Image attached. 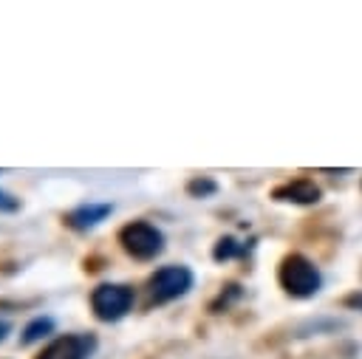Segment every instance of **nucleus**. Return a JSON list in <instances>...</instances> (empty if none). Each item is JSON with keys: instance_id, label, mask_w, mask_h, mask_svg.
Listing matches in <instances>:
<instances>
[{"instance_id": "39448f33", "label": "nucleus", "mask_w": 362, "mask_h": 359, "mask_svg": "<svg viewBox=\"0 0 362 359\" xmlns=\"http://www.w3.org/2000/svg\"><path fill=\"white\" fill-rule=\"evenodd\" d=\"M96 351L93 334H62L51 339L37 359H90Z\"/></svg>"}, {"instance_id": "9d476101", "label": "nucleus", "mask_w": 362, "mask_h": 359, "mask_svg": "<svg viewBox=\"0 0 362 359\" xmlns=\"http://www.w3.org/2000/svg\"><path fill=\"white\" fill-rule=\"evenodd\" d=\"M187 189H189V195H212L218 187H215V181H209V178H195V181H189L187 184Z\"/></svg>"}, {"instance_id": "20e7f679", "label": "nucleus", "mask_w": 362, "mask_h": 359, "mask_svg": "<svg viewBox=\"0 0 362 359\" xmlns=\"http://www.w3.org/2000/svg\"><path fill=\"white\" fill-rule=\"evenodd\" d=\"M189 288H192V271L187 266H164L147 280V297L153 305H164L170 300H178Z\"/></svg>"}, {"instance_id": "ddd939ff", "label": "nucleus", "mask_w": 362, "mask_h": 359, "mask_svg": "<svg viewBox=\"0 0 362 359\" xmlns=\"http://www.w3.org/2000/svg\"><path fill=\"white\" fill-rule=\"evenodd\" d=\"M8 331H11V322L8 319H0V342L8 336Z\"/></svg>"}, {"instance_id": "f03ea898", "label": "nucleus", "mask_w": 362, "mask_h": 359, "mask_svg": "<svg viewBox=\"0 0 362 359\" xmlns=\"http://www.w3.org/2000/svg\"><path fill=\"white\" fill-rule=\"evenodd\" d=\"M122 249L136 260H153L164 252V232L150 220H130L119 229Z\"/></svg>"}, {"instance_id": "9b49d317", "label": "nucleus", "mask_w": 362, "mask_h": 359, "mask_svg": "<svg viewBox=\"0 0 362 359\" xmlns=\"http://www.w3.org/2000/svg\"><path fill=\"white\" fill-rule=\"evenodd\" d=\"M17 209H20V198L0 189V212H17Z\"/></svg>"}, {"instance_id": "6e6552de", "label": "nucleus", "mask_w": 362, "mask_h": 359, "mask_svg": "<svg viewBox=\"0 0 362 359\" xmlns=\"http://www.w3.org/2000/svg\"><path fill=\"white\" fill-rule=\"evenodd\" d=\"M48 334H54V319H51V317H34V319L23 328L20 345H34V342L45 339Z\"/></svg>"}, {"instance_id": "f257e3e1", "label": "nucleus", "mask_w": 362, "mask_h": 359, "mask_svg": "<svg viewBox=\"0 0 362 359\" xmlns=\"http://www.w3.org/2000/svg\"><path fill=\"white\" fill-rule=\"evenodd\" d=\"M277 280H280L283 291H286L288 297H297V300L314 297V294L320 291V286H322L320 269H317L305 254H288V257L280 263Z\"/></svg>"}, {"instance_id": "1a4fd4ad", "label": "nucleus", "mask_w": 362, "mask_h": 359, "mask_svg": "<svg viewBox=\"0 0 362 359\" xmlns=\"http://www.w3.org/2000/svg\"><path fill=\"white\" fill-rule=\"evenodd\" d=\"M246 249L243 246H238V240L235 237H221L218 243H215V249H212V257L215 260H229V257H235V254H243Z\"/></svg>"}, {"instance_id": "f8f14e48", "label": "nucleus", "mask_w": 362, "mask_h": 359, "mask_svg": "<svg viewBox=\"0 0 362 359\" xmlns=\"http://www.w3.org/2000/svg\"><path fill=\"white\" fill-rule=\"evenodd\" d=\"M345 305H351V308H359V311H362V291H359V294H351V297L345 300Z\"/></svg>"}, {"instance_id": "423d86ee", "label": "nucleus", "mask_w": 362, "mask_h": 359, "mask_svg": "<svg viewBox=\"0 0 362 359\" xmlns=\"http://www.w3.org/2000/svg\"><path fill=\"white\" fill-rule=\"evenodd\" d=\"M110 212H113V204H96V201H88V204L74 206V209L65 215V226H71L74 232H88V229H96Z\"/></svg>"}, {"instance_id": "7ed1b4c3", "label": "nucleus", "mask_w": 362, "mask_h": 359, "mask_svg": "<svg viewBox=\"0 0 362 359\" xmlns=\"http://www.w3.org/2000/svg\"><path fill=\"white\" fill-rule=\"evenodd\" d=\"M133 288L124 283H102L90 291V311L99 322H119L133 308Z\"/></svg>"}, {"instance_id": "0eeeda50", "label": "nucleus", "mask_w": 362, "mask_h": 359, "mask_svg": "<svg viewBox=\"0 0 362 359\" xmlns=\"http://www.w3.org/2000/svg\"><path fill=\"white\" fill-rule=\"evenodd\" d=\"M272 198L274 201H286V204H297V206H311V204L320 201V187L314 181H308V178H297V181L274 187Z\"/></svg>"}]
</instances>
